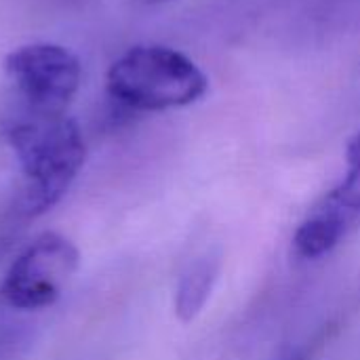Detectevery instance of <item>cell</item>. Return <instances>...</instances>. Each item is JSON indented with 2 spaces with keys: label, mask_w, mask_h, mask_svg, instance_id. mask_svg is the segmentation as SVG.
Here are the masks:
<instances>
[{
  "label": "cell",
  "mask_w": 360,
  "mask_h": 360,
  "mask_svg": "<svg viewBox=\"0 0 360 360\" xmlns=\"http://www.w3.org/2000/svg\"><path fill=\"white\" fill-rule=\"evenodd\" d=\"M289 360H308V359H304V356H293V359H289Z\"/></svg>",
  "instance_id": "obj_8"
},
{
  "label": "cell",
  "mask_w": 360,
  "mask_h": 360,
  "mask_svg": "<svg viewBox=\"0 0 360 360\" xmlns=\"http://www.w3.org/2000/svg\"><path fill=\"white\" fill-rule=\"evenodd\" d=\"M139 4H162V2H169V0H135Z\"/></svg>",
  "instance_id": "obj_7"
},
{
  "label": "cell",
  "mask_w": 360,
  "mask_h": 360,
  "mask_svg": "<svg viewBox=\"0 0 360 360\" xmlns=\"http://www.w3.org/2000/svg\"><path fill=\"white\" fill-rule=\"evenodd\" d=\"M6 139L21 167L2 226V234L13 238L65 196L86 160V146L80 127L65 114H27L8 127Z\"/></svg>",
  "instance_id": "obj_1"
},
{
  "label": "cell",
  "mask_w": 360,
  "mask_h": 360,
  "mask_svg": "<svg viewBox=\"0 0 360 360\" xmlns=\"http://www.w3.org/2000/svg\"><path fill=\"white\" fill-rule=\"evenodd\" d=\"M346 177L331 188L302 219L293 236L300 259H321L360 228V131L348 141Z\"/></svg>",
  "instance_id": "obj_5"
},
{
  "label": "cell",
  "mask_w": 360,
  "mask_h": 360,
  "mask_svg": "<svg viewBox=\"0 0 360 360\" xmlns=\"http://www.w3.org/2000/svg\"><path fill=\"white\" fill-rule=\"evenodd\" d=\"M4 72L27 114L61 116L72 103L82 82L78 57L53 42H32L17 46L4 57Z\"/></svg>",
  "instance_id": "obj_3"
},
{
  "label": "cell",
  "mask_w": 360,
  "mask_h": 360,
  "mask_svg": "<svg viewBox=\"0 0 360 360\" xmlns=\"http://www.w3.org/2000/svg\"><path fill=\"white\" fill-rule=\"evenodd\" d=\"M108 93L137 112H162L196 103L209 91L205 72L184 53L162 44H139L108 70Z\"/></svg>",
  "instance_id": "obj_2"
},
{
  "label": "cell",
  "mask_w": 360,
  "mask_h": 360,
  "mask_svg": "<svg viewBox=\"0 0 360 360\" xmlns=\"http://www.w3.org/2000/svg\"><path fill=\"white\" fill-rule=\"evenodd\" d=\"M78 264L80 253L72 240L57 232H44L6 270L0 283V300L15 310H44L61 297Z\"/></svg>",
  "instance_id": "obj_4"
},
{
  "label": "cell",
  "mask_w": 360,
  "mask_h": 360,
  "mask_svg": "<svg viewBox=\"0 0 360 360\" xmlns=\"http://www.w3.org/2000/svg\"><path fill=\"white\" fill-rule=\"evenodd\" d=\"M221 272V255L205 253L188 264L175 289V314L181 323H192L211 297Z\"/></svg>",
  "instance_id": "obj_6"
}]
</instances>
